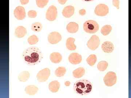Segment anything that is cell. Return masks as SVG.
I'll list each match as a JSON object with an SVG mask.
<instances>
[{
	"label": "cell",
	"instance_id": "f546056e",
	"mask_svg": "<svg viewBox=\"0 0 131 98\" xmlns=\"http://www.w3.org/2000/svg\"><path fill=\"white\" fill-rule=\"evenodd\" d=\"M119 0H113V5L117 8V9L119 8Z\"/></svg>",
	"mask_w": 131,
	"mask_h": 98
},
{
	"label": "cell",
	"instance_id": "1f68e13d",
	"mask_svg": "<svg viewBox=\"0 0 131 98\" xmlns=\"http://www.w3.org/2000/svg\"><path fill=\"white\" fill-rule=\"evenodd\" d=\"M29 0H20L21 5H25L29 2Z\"/></svg>",
	"mask_w": 131,
	"mask_h": 98
},
{
	"label": "cell",
	"instance_id": "8fae6325",
	"mask_svg": "<svg viewBox=\"0 0 131 98\" xmlns=\"http://www.w3.org/2000/svg\"><path fill=\"white\" fill-rule=\"evenodd\" d=\"M68 58L70 62L74 65L79 64L82 61L81 55L77 53H71Z\"/></svg>",
	"mask_w": 131,
	"mask_h": 98
},
{
	"label": "cell",
	"instance_id": "83f0119b",
	"mask_svg": "<svg viewBox=\"0 0 131 98\" xmlns=\"http://www.w3.org/2000/svg\"><path fill=\"white\" fill-rule=\"evenodd\" d=\"M49 0H36V4L38 7L43 8L47 5Z\"/></svg>",
	"mask_w": 131,
	"mask_h": 98
},
{
	"label": "cell",
	"instance_id": "7a4b0ae2",
	"mask_svg": "<svg viewBox=\"0 0 131 98\" xmlns=\"http://www.w3.org/2000/svg\"><path fill=\"white\" fill-rule=\"evenodd\" d=\"M93 85L86 80H81L75 82L74 85L75 92L78 94L84 96L89 94L91 92Z\"/></svg>",
	"mask_w": 131,
	"mask_h": 98
},
{
	"label": "cell",
	"instance_id": "836d02e7",
	"mask_svg": "<svg viewBox=\"0 0 131 98\" xmlns=\"http://www.w3.org/2000/svg\"><path fill=\"white\" fill-rule=\"evenodd\" d=\"M71 83L69 81H66L64 82V85H65L66 86L69 87L70 86Z\"/></svg>",
	"mask_w": 131,
	"mask_h": 98
},
{
	"label": "cell",
	"instance_id": "e575fe53",
	"mask_svg": "<svg viewBox=\"0 0 131 98\" xmlns=\"http://www.w3.org/2000/svg\"><path fill=\"white\" fill-rule=\"evenodd\" d=\"M82 1L86 2H91L93 1L94 0H82Z\"/></svg>",
	"mask_w": 131,
	"mask_h": 98
},
{
	"label": "cell",
	"instance_id": "d6a6232c",
	"mask_svg": "<svg viewBox=\"0 0 131 98\" xmlns=\"http://www.w3.org/2000/svg\"><path fill=\"white\" fill-rule=\"evenodd\" d=\"M68 0H58L59 3L62 5H64L66 3Z\"/></svg>",
	"mask_w": 131,
	"mask_h": 98
},
{
	"label": "cell",
	"instance_id": "484cf974",
	"mask_svg": "<svg viewBox=\"0 0 131 98\" xmlns=\"http://www.w3.org/2000/svg\"><path fill=\"white\" fill-rule=\"evenodd\" d=\"M108 66V63L105 61H101L97 65V68L98 70L101 71L105 70Z\"/></svg>",
	"mask_w": 131,
	"mask_h": 98
},
{
	"label": "cell",
	"instance_id": "d4e9b609",
	"mask_svg": "<svg viewBox=\"0 0 131 98\" xmlns=\"http://www.w3.org/2000/svg\"><path fill=\"white\" fill-rule=\"evenodd\" d=\"M97 60V57L95 55H90L87 58L86 61L89 65L91 66H93L96 63Z\"/></svg>",
	"mask_w": 131,
	"mask_h": 98
},
{
	"label": "cell",
	"instance_id": "9a60e30c",
	"mask_svg": "<svg viewBox=\"0 0 131 98\" xmlns=\"http://www.w3.org/2000/svg\"><path fill=\"white\" fill-rule=\"evenodd\" d=\"M51 61L54 63H59L62 61V56L58 52H53L51 54L50 57Z\"/></svg>",
	"mask_w": 131,
	"mask_h": 98
},
{
	"label": "cell",
	"instance_id": "4dcf8cb0",
	"mask_svg": "<svg viewBox=\"0 0 131 98\" xmlns=\"http://www.w3.org/2000/svg\"><path fill=\"white\" fill-rule=\"evenodd\" d=\"M86 10L84 9H81L79 11V14H80V15H81V16H83V15H85L86 14Z\"/></svg>",
	"mask_w": 131,
	"mask_h": 98
},
{
	"label": "cell",
	"instance_id": "7c38bea8",
	"mask_svg": "<svg viewBox=\"0 0 131 98\" xmlns=\"http://www.w3.org/2000/svg\"><path fill=\"white\" fill-rule=\"evenodd\" d=\"M75 8L74 7L71 6H68L63 8L62 14L66 18H70L74 13Z\"/></svg>",
	"mask_w": 131,
	"mask_h": 98
},
{
	"label": "cell",
	"instance_id": "603a6c76",
	"mask_svg": "<svg viewBox=\"0 0 131 98\" xmlns=\"http://www.w3.org/2000/svg\"><path fill=\"white\" fill-rule=\"evenodd\" d=\"M112 27L111 26L106 25L104 26L101 29V33L104 36H107L111 32Z\"/></svg>",
	"mask_w": 131,
	"mask_h": 98
},
{
	"label": "cell",
	"instance_id": "5b68a950",
	"mask_svg": "<svg viewBox=\"0 0 131 98\" xmlns=\"http://www.w3.org/2000/svg\"><path fill=\"white\" fill-rule=\"evenodd\" d=\"M50 75V70L48 68H45L39 72L37 75L38 81L44 82L49 79Z\"/></svg>",
	"mask_w": 131,
	"mask_h": 98
},
{
	"label": "cell",
	"instance_id": "44dd1931",
	"mask_svg": "<svg viewBox=\"0 0 131 98\" xmlns=\"http://www.w3.org/2000/svg\"><path fill=\"white\" fill-rule=\"evenodd\" d=\"M85 69L83 68H78L73 71V75L74 77L76 78H80L83 76L85 74Z\"/></svg>",
	"mask_w": 131,
	"mask_h": 98
},
{
	"label": "cell",
	"instance_id": "7402d4cb",
	"mask_svg": "<svg viewBox=\"0 0 131 98\" xmlns=\"http://www.w3.org/2000/svg\"><path fill=\"white\" fill-rule=\"evenodd\" d=\"M66 72V68L64 67H59L55 71V75L58 77L64 76Z\"/></svg>",
	"mask_w": 131,
	"mask_h": 98
},
{
	"label": "cell",
	"instance_id": "4316f807",
	"mask_svg": "<svg viewBox=\"0 0 131 98\" xmlns=\"http://www.w3.org/2000/svg\"><path fill=\"white\" fill-rule=\"evenodd\" d=\"M29 44L31 45L36 44L38 42L39 38L35 35H32L30 36L27 39Z\"/></svg>",
	"mask_w": 131,
	"mask_h": 98
},
{
	"label": "cell",
	"instance_id": "2e32d148",
	"mask_svg": "<svg viewBox=\"0 0 131 98\" xmlns=\"http://www.w3.org/2000/svg\"><path fill=\"white\" fill-rule=\"evenodd\" d=\"M66 29L68 32L70 33H75L78 30L79 25L75 22H71L67 25Z\"/></svg>",
	"mask_w": 131,
	"mask_h": 98
},
{
	"label": "cell",
	"instance_id": "3957f363",
	"mask_svg": "<svg viewBox=\"0 0 131 98\" xmlns=\"http://www.w3.org/2000/svg\"><path fill=\"white\" fill-rule=\"evenodd\" d=\"M99 26L96 21L88 20L83 24V29L86 32L89 33H94L98 31Z\"/></svg>",
	"mask_w": 131,
	"mask_h": 98
},
{
	"label": "cell",
	"instance_id": "d6986e66",
	"mask_svg": "<svg viewBox=\"0 0 131 98\" xmlns=\"http://www.w3.org/2000/svg\"><path fill=\"white\" fill-rule=\"evenodd\" d=\"M75 39L73 38H69L67 39L66 42V46L69 50L74 51L77 47L74 44Z\"/></svg>",
	"mask_w": 131,
	"mask_h": 98
},
{
	"label": "cell",
	"instance_id": "cb8c5ba5",
	"mask_svg": "<svg viewBox=\"0 0 131 98\" xmlns=\"http://www.w3.org/2000/svg\"><path fill=\"white\" fill-rule=\"evenodd\" d=\"M31 29L35 32H39L42 30V24L39 22H35L32 24Z\"/></svg>",
	"mask_w": 131,
	"mask_h": 98
},
{
	"label": "cell",
	"instance_id": "277c9868",
	"mask_svg": "<svg viewBox=\"0 0 131 98\" xmlns=\"http://www.w3.org/2000/svg\"><path fill=\"white\" fill-rule=\"evenodd\" d=\"M117 77L114 72H109L106 74L103 79L104 83L107 87H112L117 82Z\"/></svg>",
	"mask_w": 131,
	"mask_h": 98
},
{
	"label": "cell",
	"instance_id": "ffe728a7",
	"mask_svg": "<svg viewBox=\"0 0 131 98\" xmlns=\"http://www.w3.org/2000/svg\"><path fill=\"white\" fill-rule=\"evenodd\" d=\"M30 77V73L27 71H24L19 75L18 79L20 82H25L29 79Z\"/></svg>",
	"mask_w": 131,
	"mask_h": 98
},
{
	"label": "cell",
	"instance_id": "9c48e42d",
	"mask_svg": "<svg viewBox=\"0 0 131 98\" xmlns=\"http://www.w3.org/2000/svg\"><path fill=\"white\" fill-rule=\"evenodd\" d=\"M62 39V36L61 34L57 32H53L50 33L48 35V41L51 44H57L60 42Z\"/></svg>",
	"mask_w": 131,
	"mask_h": 98
},
{
	"label": "cell",
	"instance_id": "f1b7e54d",
	"mask_svg": "<svg viewBox=\"0 0 131 98\" xmlns=\"http://www.w3.org/2000/svg\"><path fill=\"white\" fill-rule=\"evenodd\" d=\"M28 17L31 18H34L37 16V13L34 10H30L28 13Z\"/></svg>",
	"mask_w": 131,
	"mask_h": 98
},
{
	"label": "cell",
	"instance_id": "e0dca14e",
	"mask_svg": "<svg viewBox=\"0 0 131 98\" xmlns=\"http://www.w3.org/2000/svg\"><path fill=\"white\" fill-rule=\"evenodd\" d=\"M38 90L37 87L35 85H29L26 87L25 89V92L28 95L32 96L36 94Z\"/></svg>",
	"mask_w": 131,
	"mask_h": 98
},
{
	"label": "cell",
	"instance_id": "4fadbf2b",
	"mask_svg": "<svg viewBox=\"0 0 131 98\" xmlns=\"http://www.w3.org/2000/svg\"><path fill=\"white\" fill-rule=\"evenodd\" d=\"M102 49L103 52L106 53L112 52L114 50V46L112 42L106 41L102 45Z\"/></svg>",
	"mask_w": 131,
	"mask_h": 98
},
{
	"label": "cell",
	"instance_id": "ba28073f",
	"mask_svg": "<svg viewBox=\"0 0 131 98\" xmlns=\"http://www.w3.org/2000/svg\"><path fill=\"white\" fill-rule=\"evenodd\" d=\"M57 9L54 6H51L47 9L46 17L49 21H53L57 18Z\"/></svg>",
	"mask_w": 131,
	"mask_h": 98
},
{
	"label": "cell",
	"instance_id": "52a82bcc",
	"mask_svg": "<svg viewBox=\"0 0 131 98\" xmlns=\"http://www.w3.org/2000/svg\"><path fill=\"white\" fill-rule=\"evenodd\" d=\"M100 39L96 35H93L88 41L87 46L90 50H95L99 47L100 44Z\"/></svg>",
	"mask_w": 131,
	"mask_h": 98
},
{
	"label": "cell",
	"instance_id": "ac0fdd59",
	"mask_svg": "<svg viewBox=\"0 0 131 98\" xmlns=\"http://www.w3.org/2000/svg\"><path fill=\"white\" fill-rule=\"evenodd\" d=\"M60 87V83L57 81H53L49 83V89L52 92L56 93L58 92Z\"/></svg>",
	"mask_w": 131,
	"mask_h": 98
},
{
	"label": "cell",
	"instance_id": "30bf717a",
	"mask_svg": "<svg viewBox=\"0 0 131 98\" xmlns=\"http://www.w3.org/2000/svg\"><path fill=\"white\" fill-rule=\"evenodd\" d=\"M15 17L18 20H22L26 17V12L25 8L22 6H18L14 11Z\"/></svg>",
	"mask_w": 131,
	"mask_h": 98
},
{
	"label": "cell",
	"instance_id": "8992f818",
	"mask_svg": "<svg viewBox=\"0 0 131 98\" xmlns=\"http://www.w3.org/2000/svg\"><path fill=\"white\" fill-rule=\"evenodd\" d=\"M109 8L108 6L104 4H100L95 7V14L100 16H105L108 13Z\"/></svg>",
	"mask_w": 131,
	"mask_h": 98
},
{
	"label": "cell",
	"instance_id": "6da1fadb",
	"mask_svg": "<svg viewBox=\"0 0 131 98\" xmlns=\"http://www.w3.org/2000/svg\"><path fill=\"white\" fill-rule=\"evenodd\" d=\"M22 58L25 63L32 66L40 63L43 59V56L39 48L31 47L24 51L22 54Z\"/></svg>",
	"mask_w": 131,
	"mask_h": 98
},
{
	"label": "cell",
	"instance_id": "5bb4252c",
	"mask_svg": "<svg viewBox=\"0 0 131 98\" xmlns=\"http://www.w3.org/2000/svg\"><path fill=\"white\" fill-rule=\"evenodd\" d=\"M27 33V31L25 27L21 26L18 27L15 29V36L16 37L19 38H21L24 37Z\"/></svg>",
	"mask_w": 131,
	"mask_h": 98
}]
</instances>
